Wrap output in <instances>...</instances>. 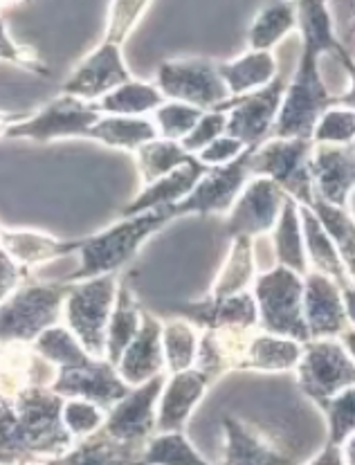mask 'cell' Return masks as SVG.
<instances>
[{
    "instance_id": "obj_1",
    "label": "cell",
    "mask_w": 355,
    "mask_h": 465,
    "mask_svg": "<svg viewBox=\"0 0 355 465\" xmlns=\"http://www.w3.org/2000/svg\"><path fill=\"white\" fill-rule=\"evenodd\" d=\"M297 27L301 32L300 64L288 82L286 97L270 137L311 140L317 120L338 104V97L321 77L320 61L324 54H340L344 47L335 35L329 0H297Z\"/></svg>"
},
{
    "instance_id": "obj_2",
    "label": "cell",
    "mask_w": 355,
    "mask_h": 465,
    "mask_svg": "<svg viewBox=\"0 0 355 465\" xmlns=\"http://www.w3.org/2000/svg\"><path fill=\"white\" fill-rule=\"evenodd\" d=\"M61 410L64 396L36 384L14 398H0V450L16 463L59 459L74 445L61 420Z\"/></svg>"
},
{
    "instance_id": "obj_3",
    "label": "cell",
    "mask_w": 355,
    "mask_h": 465,
    "mask_svg": "<svg viewBox=\"0 0 355 465\" xmlns=\"http://www.w3.org/2000/svg\"><path fill=\"white\" fill-rule=\"evenodd\" d=\"M172 221H176L173 207H158L126 218L120 216L115 225L82 239V248L77 252L82 256V263L64 282L77 283L104 274H117L135 259L151 236L158 234Z\"/></svg>"
},
{
    "instance_id": "obj_4",
    "label": "cell",
    "mask_w": 355,
    "mask_h": 465,
    "mask_svg": "<svg viewBox=\"0 0 355 465\" xmlns=\"http://www.w3.org/2000/svg\"><path fill=\"white\" fill-rule=\"evenodd\" d=\"M70 283H44L27 277L0 303V344H32L50 326L64 320V302Z\"/></svg>"
},
{
    "instance_id": "obj_5",
    "label": "cell",
    "mask_w": 355,
    "mask_h": 465,
    "mask_svg": "<svg viewBox=\"0 0 355 465\" xmlns=\"http://www.w3.org/2000/svg\"><path fill=\"white\" fill-rule=\"evenodd\" d=\"M250 291L257 302L259 329L297 340L301 344L311 340L304 320V277L301 274L283 265H274L257 274Z\"/></svg>"
},
{
    "instance_id": "obj_6",
    "label": "cell",
    "mask_w": 355,
    "mask_h": 465,
    "mask_svg": "<svg viewBox=\"0 0 355 465\" xmlns=\"http://www.w3.org/2000/svg\"><path fill=\"white\" fill-rule=\"evenodd\" d=\"M117 288H120L117 274H104V277L70 283L68 297L64 302L61 324L68 326L70 333L94 360H106V329Z\"/></svg>"
},
{
    "instance_id": "obj_7",
    "label": "cell",
    "mask_w": 355,
    "mask_h": 465,
    "mask_svg": "<svg viewBox=\"0 0 355 465\" xmlns=\"http://www.w3.org/2000/svg\"><path fill=\"white\" fill-rule=\"evenodd\" d=\"M312 140L301 137H268L250 153V175L270 178L288 198L309 207L315 198L311 180Z\"/></svg>"
},
{
    "instance_id": "obj_8",
    "label": "cell",
    "mask_w": 355,
    "mask_h": 465,
    "mask_svg": "<svg viewBox=\"0 0 355 465\" xmlns=\"http://www.w3.org/2000/svg\"><path fill=\"white\" fill-rule=\"evenodd\" d=\"M104 113L99 111L97 102H84V99L64 94L54 97L32 111L25 120L9 126L5 140H30V142H56V140H88L93 126L102 120Z\"/></svg>"
},
{
    "instance_id": "obj_9",
    "label": "cell",
    "mask_w": 355,
    "mask_h": 465,
    "mask_svg": "<svg viewBox=\"0 0 355 465\" xmlns=\"http://www.w3.org/2000/svg\"><path fill=\"white\" fill-rule=\"evenodd\" d=\"M295 373L301 393L320 410L340 391L355 387V362L340 338L306 341Z\"/></svg>"
},
{
    "instance_id": "obj_10",
    "label": "cell",
    "mask_w": 355,
    "mask_h": 465,
    "mask_svg": "<svg viewBox=\"0 0 355 465\" xmlns=\"http://www.w3.org/2000/svg\"><path fill=\"white\" fill-rule=\"evenodd\" d=\"M153 84L158 85L164 99L189 104L202 111H216L230 99L219 74V61L201 59V56L163 61Z\"/></svg>"
},
{
    "instance_id": "obj_11",
    "label": "cell",
    "mask_w": 355,
    "mask_h": 465,
    "mask_svg": "<svg viewBox=\"0 0 355 465\" xmlns=\"http://www.w3.org/2000/svg\"><path fill=\"white\" fill-rule=\"evenodd\" d=\"M286 88L288 82L283 74H277L266 88L254 90L243 97L227 99L221 108H216V111H227V135L236 137L245 146H259L266 142L272 135Z\"/></svg>"
},
{
    "instance_id": "obj_12",
    "label": "cell",
    "mask_w": 355,
    "mask_h": 465,
    "mask_svg": "<svg viewBox=\"0 0 355 465\" xmlns=\"http://www.w3.org/2000/svg\"><path fill=\"white\" fill-rule=\"evenodd\" d=\"M164 381L167 373H160L149 382L131 387V391L108 410L104 434L120 443L144 445L158 431V401Z\"/></svg>"
},
{
    "instance_id": "obj_13",
    "label": "cell",
    "mask_w": 355,
    "mask_h": 465,
    "mask_svg": "<svg viewBox=\"0 0 355 465\" xmlns=\"http://www.w3.org/2000/svg\"><path fill=\"white\" fill-rule=\"evenodd\" d=\"M250 153H252V146H248L245 153L234 163L207 169V173L198 180L192 193L178 205H173L176 218L210 216V213H225L227 216L248 180L252 178L250 175Z\"/></svg>"
},
{
    "instance_id": "obj_14",
    "label": "cell",
    "mask_w": 355,
    "mask_h": 465,
    "mask_svg": "<svg viewBox=\"0 0 355 465\" xmlns=\"http://www.w3.org/2000/svg\"><path fill=\"white\" fill-rule=\"evenodd\" d=\"M286 193L270 178H250L234 207L227 213L225 232L230 239H259L277 225Z\"/></svg>"
},
{
    "instance_id": "obj_15",
    "label": "cell",
    "mask_w": 355,
    "mask_h": 465,
    "mask_svg": "<svg viewBox=\"0 0 355 465\" xmlns=\"http://www.w3.org/2000/svg\"><path fill=\"white\" fill-rule=\"evenodd\" d=\"M133 79L124 64L120 45L102 41L93 52H88L77 68L65 79L61 93L73 94V97L84 99V102H97L106 93L115 90L117 85Z\"/></svg>"
},
{
    "instance_id": "obj_16",
    "label": "cell",
    "mask_w": 355,
    "mask_h": 465,
    "mask_svg": "<svg viewBox=\"0 0 355 465\" xmlns=\"http://www.w3.org/2000/svg\"><path fill=\"white\" fill-rule=\"evenodd\" d=\"M50 389L64 398H84L106 411L131 391L129 384L117 373L115 364L94 358L79 367L59 369Z\"/></svg>"
},
{
    "instance_id": "obj_17",
    "label": "cell",
    "mask_w": 355,
    "mask_h": 465,
    "mask_svg": "<svg viewBox=\"0 0 355 465\" xmlns=\"http://www.w3.org/2000/svg\"><path fill=\"white\" fill-rule=\"evenodd\" d=\"M309 167L315 198L335 207H349L355 192V144H312Z\"/></svg>"
},
{
    "instance_id": "obj_18",
    "label": "cell",
    "mask_w": 355,
    "mask_h": 465,
    "mask_svg": "<svg viewBox=\"0 0 355 465\" xmlns=\"http://www.w3.org/2000/svg\"><path fill=\"white\" fill-rule=\"evenodd\" d=\"M304 320L311 340L340 338L344 331L351 329L342 286L315 270L304 274Z\"/></svg>"
},
{
    "instance_id": "obj_19",
    "label": "cell",
    "mask_w": 355,
    "mask_h": 465,
    "mask_svg": "<svg viewBox=\"0 0 355 465\" xmlns=\"http://www.w3.org/2000/svg\"><path fill=\"white\" fill-rule=\"evenodd\" d=\"M176 315L192 322L198 331L259 329V312L252 291L225 299L205 297L201 302L178 303Z\"/></svg>"
},
{
    "instance_id": "obj_20",
    "label": "cell",
    "mask_w": 355,
    "mask_h": 465,
    "mask_svg": "<svg viewBox=\"0 0 355 465\" xmlns=\"http://www.w3.org/2000/svg\"><path fill=\"white\" fill-rule=\"evenodd\" d=\"M212 384L198 367L167 376L158 401V431H182Z\"/></svg>"
},
{
    "instance_id": "obj_21",
    "label": "cell",
    "mask_w": 355,
    "mask_h": 465,
    "mask_svg": "<svg viewBox=\"0 0 355 465\" xmlns=\"http://www.w3.org/2000/svg\"><path fill=\"white\" fill-rule=\"evenodd\" d=\"M115 369L129 387H137L160 373H167L163 353V320H158L149 311L142 312L140 331H137L135 340L126 346L122 358L117 360Z\"/></svg>"
},
{
    "instance_id": "obj_22",
    "label": "cell",
    "mask_w": 355,
    "mask_h": 465,
    "mask_svg": "<svg viewBox=\"0 0 355 465\" xmlns=\"http://www.w3.org/2000/svg\"><path fill=\"white\" fill-rule=\"evenodd\" d=\"M222 436L225 450L221 465H297L295 459L270 443L261 431L236 416L222 419Z\"/></svg>"
},
{
    "instance_id": "obj_23",
    "label": "cell",
    "mask_w": 355,
    "mask_h": 465,
    "mask_svg": "<svg viewBox=\"0 0 355 465\" xmlns=\"http://www.w3.org/2000/svg\"><path fill=\"white\" fill-rule=\"evenodd\" d=\"M205 164L193 155L189 163H184L182 167L173 169L172 173L163 175L155 183L146 184V187L140 189V193L120 212L122 218L126 216H135V213L149 212V210H158V207H173L178 205L180 201L192 193V189L196 187L198 180L207 173Z\"/></svg>"
},
{
    "instance_id": "obj_24",
    "label": "cell",
    "mask_w": 355,
    "mask_h": 465,
    "mask_svg": "<svg viewBox=\"0 0 355 465\" xmlns=\"http://www.w3.org/2000/svg\"><path fill=\"white\" fill-rule=\"evenodd\" d=\"M0 248L5 250L21 268L32 270L61 256L77 254L82 239L64 241L36 230H0Z\"/></svg>"
},
{
    "instance_id": "obj_25",
    "label": "cell",
    "mask_w": 355,
    "mask_h": 465,
    "mask_svg": "<svg viewBox=\"0 0 355 465\" xmlns=\"http://www.w3.org/2000/svg\"><path fill=\"white\" fill-rule=\"evenodd\" d=\"M304 344L281 335L266 333L257 329L248 341L243 360H241L239 371H257V373H286L295 371L297 362L301 358Z\"/></svg>"
},
{
    "instance_id": "obj_26",
    "label": "cell",
    "mask_w": 355,
    "mask_h": 465,
    "mask_svg": "<svg viewBox=\"0 0 355 465\" xmlns=\"http://www.w3.org/2000/svg\"><path fill=\"white\" fill-rule=\"evenodd\" d=\"M219 74L230 99L243 97L254 90L266 88L279 74V64L272 52L248 50L239 59L219 61Z\"/></svg>"
},
{
    "instance_id": "obj_27",
    "label": "cell",
    "mask_w": 355,
    "mask_h": 465,
    "mask_svg": "<svg viewBox=\"0 0 355 465\" xmlns=\"http://www.w3.org/2000/svg\"><path fill=\"white\" fill-rule=\"evenodd\" d=\"M144 445L120 443L102 430L74 440L73 448L47 465H137Z\"/></svg>"
},
{
    "instance_id": "obj_28",
    "label": "cell",
    "mask_w": 355,
    "mask_h": 465,
    "mask_svg": "<svg viewBox=\"0 0 355 465\" xmlns=\"http://www.w3.org/2000/svg\"><path fill=\"white\" fill-rule=\"evenodd\" d=\"M257 252H254V239H232L230 252H227L225 261H222L219 274H216L212 291L207 297L225 299L239 292L250 291V286L257 279Z\"/></svg>"
},
{
    "instance_id": "obj_29",
    "label": "cell",
    "mask_w": 355,
    "mask_h": 465,
    "mask_svg": "<svg viewBox=\"0 0 355 465\" xmlns=\"http://www.w3.org/2000/svg\"><path fill=\"white\" fill-rule=\"evenodd\" d=\"M272 239V252L277 259V265L292 270V272L304 277L309 272V259H306V245H304V232H301V216H300V203L292 198H286L283 210L279 213L277 225L270 232Z\"/></svg>"
},
{
    "instance_id": "obj_30",
    "label": "cell",
    "mask_w": 355,
    "mask_h": 465,
    "mask_svg": "<svg viewBox=\"0 0 355 465\" xmlns=\"http://www.w3.org/2000/svg\"><path fill=\"white\" fill-rule=\"evenodd\" d=\"M300 216H301V232H304L309 270L326 274V277L333 279L335 283L347 288L349 283H351L347 277V270H344L342 259H340L333 241H330V236L326 234V230L321 227L320 218H317L311 207L306 205H300Z\"/></svg>"
},
{
    "instance_id": "obj_31",
    "label": "cell",
    "mask_w": 355,
    "mask_h": 465,
    "mask_svg": "<svg viewBox=\"0 0 355 465\" xmlns=\"http://www.w3.org/2000/svg\"><path fill=\"white\" fill-rule=\"evenodd\" d=\"M158 128L151 117H126V115H102V120L93 126L88 140L99 142L108 149L129 151L135 153L142 144L155 140Z\"/></svg>"
},
{
    "instance_id": "obj_32",
    "label": "cell",
    "mask_w": 355,
    "mask_h": 465,
    "mask_svg": "<svg viewBox=\"0 0 355 465\" xmlns=\"http://www.w3.org/2000/svg\"><path fill=\"white\" fill-rule=\"evenodd\" d=\"M142 312H144V308L137 303L133 291L120 282L106 329V360L111 364H117L126 346L135 340L137 331L142 326Z\"/></svg>"
},
{
    "instance_id": "obj_33",
    "label": "cell",
    "mask_w": 355,
    "mask_h": 465,
    "mask_svg": "<svg viewBox=\"0 0 355 465\" xmlns=\"http://www.w3.org/2000/svg\"><path fill=\"white\" fill-rule=\"evenodd\" d=\"M167 102L164 94L153 82H131L117 85L115 90L97 99V106L104 115H126V117H151L155 108Z\"/></svg>"
},
{
    "instance_id": "obj_34",
    "label": "cell",
    "mask_w": 355,
    "mask_h": 465,
    "mask_svg": "<svg viewBox=\"0 0 355 465\" xmlns=\"http://www.w3.org/2000/svg\"><path fill=\"white\" fill-rule=\"evenodd\" d=\"M297 30V0H277L257 14L248 30L250 50L272 52L279 43Z\"/></svg>"
},
{
    "instance_id": "obj_35",
    "label": "cell",
    "mask_w": 355,
    "mask_h": 465,
    "mask_svg": "<svg viewBox=\"0 0 355 465\" xmlns=\"http://www.w3.org/2000/svg\"><path fill=\"white\" fill-rule=\"evenodd\" d=\"M198 346H201V331L192 322L180 315L163 322V353L167 376L196 367Z\"/></svg>"
},
{
    "instance_id": "obj_36",
    "label": "cell",
    "mask_w": 355,
    "mask_h": 465,
    "mask_svg": "<svg viewBox=\"0 0 355 465\" xmlns=\"http://www.w3.org/2000/svg\"><path fill=\"white\" fill-rule=\"evenodd\" d=\"M311 210L320 218L321 227L333 241L340 259H342L344 270H347L349 282L355 283V216L349 207H335L329 203L312 198Z\"/></svg>"
},
{
    "instance_id": "obj_37",
    "label": "cell",
    "mask_w": 355,
    "mask_h": 465,
    "mask_svg": "<svg viewBox=\"0 0 355 465\" xmlns=\"http://www.w3.org/2000/svg\"><path fill=\"white\" fill-rule=\"evenodd\" d=\"M137 465H212L184 431H155L142 448Z\"/></svg>"
},
{
    "instance_id": "obj_38",
    "label": "cell",
    "mask_w": 355,
    "mask_h": 465,
    "mask_svg": "<svg viewBox=\"0 0 355 465\" xmlns=\"http://www.w3.org/2000/svg\"><path fill=\"white\" fill-rule=\"evenodd\" d=\"M133 155L142 187L155 183V180L163 178V175L172 173L173 169L182 167L184 163H189V160L193 158V155H189L187 151L182 149L180 142L163 140V137H155V140L142 144Z\"/></svg>"
},
{
    "instance_id": "obj_39",
    "label": "cell",
    "mask_w": 355,
    "mask_h": 465,
    "mask_svg": "<svg viewBox=\"0 0 355 465\" xmlns=\"http://www.w3.org/2000/svg\"><path fill=\"white\" fill-rule=\"evenodd\" d=\"M32 349L41 358H45L47 362L54 364L56 369L79 367V364H86L88 360H93L65 324L50 326V329L44 331L39 338L32 341Z\"/></svg>"
},
{
    "instance_id": "obj_40",
    "label": "cell",
    "mask_w": 355,
    "mask_h": 465,
    "mask_svg": "<svg viewBox=\"0 0 355 465\" xmlns=\"http://www.w3.org/2000/svg\"><path fill=\"white\" fill-rule=\"evenodd\" d=\"M151 5H153V0H111L102 41L124 47L126 39L133 35Z\"/></svg>"
},
{
    "instance_id": "obj_41",
    "label": "cell",
    "mask_w": 355,
    "mask_h": 465,
    "mask_svg": "<svg viewBox=\"0 0 355 465\" xmlns=\"http://www.w3.org/2000/svg\"><path fill=\"white\" fill-rule=\"evenodd\" d=\"M202 113H205L202 108L167 99L163 106L155 108V111L151 113V120H153L155 128H158V135L163 137V140L182 142L184 137L192 133V128L198 124Z\"/></svg>"
},
{
    "instance_id": "obj_42",
    "label": "cell",
    "mask_w": 355,
    "mask_h": 465,
    "mask_svg": "<svg viewBox=\"0 0 355 465\" xmlns=\"http://www.w3.org/2000/svg\"><path fill=\"white\" fill-rule=\"evenodd\" d=\"M312 144H355V111L347 106H330L317 120L312 131Z\"/></svg>"
},
{
    "instance_id": "obj_43",
    "label": "cell",
    "mask_w": 355,
    "mask_h": 465,
    "mask_svg": "<svg viewBox=\"0 0 355 465\" xmlns=\"http://www.w3.org/2000/svg\"><path fill=\"white\" fill-rule=\"evenodd\" d=\"M106 410H102L94 402L84 401V398H64V410H61V420L68 434L74 440L86 439V436L99 431L106 423Z\"/></svg>"
},
{
    "instance_id": "obj_44",
    "label": "cell",
    "mask_w": 355,
    "mask_h": 465,
    "mask_svg": "<svg viewBox=\"0 0 355 465\" xmlns=\"http://www.w3.org/2000/svg\"><path fill=\"white\" fill-rule=\"evenodd\" d=\"M321 411L329 423V443L342 445L355 431V387L340 391Z\"/></svg>"
},
{
    "instance_id": "obj_45",
    "label": "cell",
    "mask_w": 355,
    "mask_h": 465,
    "mask_svg": "<svg viewBox=\"0 0 355 465\" xmlns=\"http://www.w3.org/2000/svg\"><path fill=\"white\" fill-rule=\"evenodd\" d=\"M227 128V111H205L202 117L198 120V124L192 128L187 137H184L180 144L187 151L189 155H198L205 146H210L212 142L219 140L221 135H225Z\"/></svg>"
},
{
    "instance_id": "obj_46",
    "label": "cell",
    "mask_w": 355,
    "mask_h": 465,
    "mask_svg": "<svg viewBox=\"0 0 355 465\" xmlns=\"http://www.w3.org/2000/svg\"><path fill=\"white\" fill-rule=\"evenodd\" d=\"M0 59L9 61V64L18 65V68L27 70V73L44 74V77L50 74V70L45 68V64L39 59V54H36L35 50H30V47L21 45V43H16L12 39V35L7 32V25H5L3 16H0Z\"/></svg>"
},
{
    "instance_id": "obj_47",
    "label": "cell",
    "mask_w": 355,
    "mask_h": 465,
    "mask_svg": "<svg viewBox=\"0 0 355 465\" xmlns=\"http://www.w3.org/2000/svg\"><path fill=\"white\" fill-rule=\"evenodd\" d=\"M245 149H248V146H245L243 142L236 140V137L227 135L225 133V135H221L219 140L212 142L210 146H205V149H202L196 158L210 169L222 167V164H230V163H234L236 158H241V155L245 153Z\"/></svg>"
},
{
    "instance_id": "obj_48",
    "label": "cell",
    "mask_w": 355,
    "mask_h": 465,
    "mask_svg": "<svg viewBox=\"0 0 355 465\" xmlns=\"http://www.w3.org/2000/svg\"><path fill=\"white\" fill-rule=\"evenodd\" d=\"M27 277H30V270L21 268L12 256L0 248V303L12 295Z\"/></svg>"
},
{
    "instance_id": "obj_49",
    "label": "cell",
    "mask_w": 355,
    "mask_h": 465,
    "mask_svg": "<svg viewBox=\"0 0 355 465\" xmlns=\"http://www.w3.org/2000/svg\"><path fill=\"white\" fill-rule=\"evenodd\" d=\"M306 465H344V459H342V448L340 445H333L326 440L324 448L320 450V454H317L312 461H309Z\"/></svg>"
},
{
    "instance_id": "obj_50",
    "label": "cell",
    "mask_w": 355,
    "mask_h": 465,
    "mask_svg": "<svg viewBox=\"0 0 355 465\" xmlns=\"http://www.w3.org/2000/svg\"><path fill=\"white\" fill-rule=\"evenodd\" d=\"M30 115V113H12V111H0V140H5V133L9 131V126L18 124L21 120H25V117Z\"/></svg>"
},
{
    "instance_id": "obj_51",
    "label": "cell",
    "mask_w": 355,
    "mask_h": 465,
    "mask_svg": "<svg viewBox=\"0 0 355 465\" xmlns=\"http://www.w3.org/2000/svg\"><path fill=\"white\" fill-rule=\"evenodd\" d=\"M344 297V308H347L349 324L355 326V283H349L347 288H342Z\"/></svg>"
},
{
    "instance_id": "obj_52",
    "label": "cell",
    "mask_w": 355,
    "mask_h": 465,
    "mask_svg": "<svg viewBox=\"0 0 355 465\" xmlns=\"http://www.w3.org/2000/svg\"><path fill=\"white\" fill-rule=\"evenodd\" d=\"M340 448H342L344 465H355V431L347 440H344L342 445H340Z\"/></svg>"
},
{
    "instance_id": "obj_53",
    "label": "cell",
    "mask_w": 355,
    "mask_h": 465,
    "mask_svg": "<svg viewBox=\"0 0 355 465\" xmlns=\"http://www.w3.org/2000/svg\"><path fill=\"white\" fill-rule=\"evenodd\" d=\"M340 341H342L344 349L349 351V355H351L353 362H355V326H351L349 331H344V333L340 335Z\"/></svg>"
},
{
    "instance_id": "obj_54",
    "label": "cell",
    "mask_w": 355,
    "mask_h": 465,
    "mask_svg": "<svg viewBox=\"0 0 355 465\" xmlns=\"http://www.w3.org/2000/svg\"><path fill=\"white\" fill-rule=\"evenodd\" d=\"M21 3H27V0H0V12L16 7V5H21Z\"/></svg>"
},
{
    "instance_id": "obj_55",
    "label": "cell",
    "mask_w": 355,
    "mask_h": 465,
    "mask_svg": "<svg viewBox=\"0 0 355 465\" xmlns=\"http://www.w3.org/2000/svg\"><path fill=\"white\" fill-rule=\"evenodd\" d=\"M0 465H16V461H14L12 457H7V454H5L3 450H0Z\"/></svg>"
},
{
    "instance_id": "obj_56",
    "label": "cell",
    "mask_w": 355,
    "mask_h": 465,
    "mask_svg": "<svg viewBox=\"0 0 355 465\" xmlns=\"http://www.w3.org/2000/svg\"><path fill=\"white\" fill-rule=\"evenodd\" d=\"M32 465H47V463H32Z\"/></svg>"
},
{
    "instance_id": "obj_57",
    "label": "cell",
    "mask_w": 355,
    "mask_h": 465,
    "mask_svg": "<svg viewBox=\"0 0 355 465\" xmlns=\"http://www.w3.org/2000/svg\"><path fill=\"white\" fill-rule=\"evenodd\" d=\"M0 230H3V227H0Z\"/></svg>"
}]
</instances>
